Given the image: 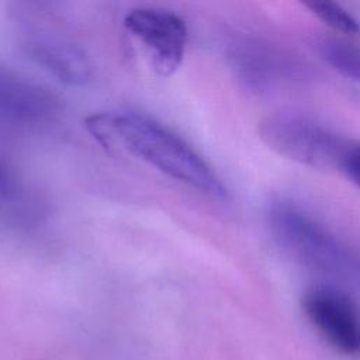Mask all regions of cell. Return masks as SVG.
Masks as SVG:
<instances>
[{"label":"cell","mask_w":360,"mask_h":360,"mask_svg":"<svg viewBox=\"0 0 360 360\" xmlns=\"http://www.w3.org/2000/svg\"><path fill=\"white\" fill-rule=\"evenodd\" d=\"M84 127L108 150H124L210 197H226L225 186L204 158L179 135L146 115L105 111L89 115Z\"/></svg>","instance_id":"6da1fadb"},{"label":"cell","mask_w":360,"mask_h":360,"mask_svg":"<svg viewBox=\"0 0 360 360\" xmlns=\"http://www.w3.org/2000/svg\"><path fill=\"white\" fill-rule=\"evenodd\" d=\"M28 56L68 86H84L93 77V62L87 52L60 38H34L25 45Z\"/></svg>","instance_id":"52a82bcc"},{"label":"cell","mask_w":360,"mask_h":360,"mask_svg":"<svg viewBox=\"0 0 360 360\" xmlns=\"http://www.w3.org/2000/svg\"><path fill=\"white\" fill-rule=\"evenodd\" d=\"M59 108L58 97L45 86L0 68V112L21 121H42Z\"/></svg>","instance_id":"8992f818"},{"label":"cell","mask_w":360,"mask_h":360,"mask_svg":"<svg viewBox=\"0 0 360 360\" xmlns=\"http://www.w3.org/2000/svg\"><path fill=\"white\" fill-rule=\"evenodd\" d=\"M124 27L145 46L158 75L170 76L181 65L188 31L176 13L159 7H136L125 14Z\"/></svg>","instance_id":"277c9868"},{"label":"cell","mask_w":360,"mask_h":360,"mask_svg":"<svg viewBox=\"0 0 360 360\" xmlns=\"http://www.w3.org/2000/svg\"><path fill=\"white\" fill-rule=\"evenodd\" d=\"M271 228L280 243L304 264L338 276H360V257L295 207H274Z\"/></svg>","instance_id":"3957f363"},{"label":"cell","mask_w":360,"mask_h":360,"mask_svg":"<svg viewBox=\"0 0 360 360\" xmlns=\"http://www.w3.org/2000/svg\"><path fill=\"white\" fill-rule=\"evenodd\" d=\"M17 193V184L15 180L8 170V167L0 160V198L8 200L13 198Z\"/></svg>","instance_id":"30bf717a"},{"label":"cell","mask_w":360,"mask_h":360,"mask_svg":"<svg viewBox=\"0 0 360 360\" xmlns=\"http://www.w3.org/2000/svg\"><path fill=\"white\" fill-rule=\"evenodd\" d=\"M316 45L322 58L333 69L360 83V45L333 37L321 38Z\"/></svg>","instance_id":"ba28073f"},{"label":"cell","mask_w":360,"mask_h":360,"mask_svg":"<svg viewBox=\"0 0 360 360\" xmlns=\"http://www.w3.org/2000/svg\"><path fill=\"white\" fill-rule=\"evenodd\" d=\"M302 307L329 345L345 354H360V309L349 295L330 285H315L305 292Z\"/></svg>","instance_id":"5b68a950"},{"label":"cell","mask_w":360,"mask_h":360,"mask_svg":"<svg viewBox=\"0 0 360 360\" xmlns=\"http://www.w3.org/2000/svg\"><path fill=\"white\" fill-rule=\"evenodd\" d=\"M259 134L278 155L315 169H345L353 149L346 138L294 112L266 117L260 122Z\"/></svg>","instance_id":"7a4b0ae2"},{"label":"cell","mask_w":360,"mask_h":360,"mask_svg":"<svg viewBox=\"0 0 360 360\" xmlns=\"http://www.w3.org/2000/svg\"><path fill=\"white\" fill-rule=\"evenodd\" d=\"M343 170L360 187V145L353 146Z\"/></svg>","instance_id":"8fae6325"},{"label":"cell","mask_w":360,"mask_h":360,"mask_svg":"<svg viewBox=\"0 0 360 360\" xmlns=\"http://www.w3.org/2000/svg\"><path fill=\"white\" fill-rule=\"evenodd\" d=\"M305 7H308L314 15H316L321 21L338 32L353 35L360 31L357 20L338 3L308 1L305 3Z\"/></svg>","instance_id":"9c48e42d"}]
</instances>
